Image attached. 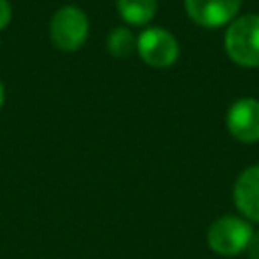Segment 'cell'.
<instances>
[{
	"instance_id": "6da1fadb",
	"label": "cell",
	"mask_w": 259,
	"mask_h": 259,
	"mask_svg": "<svg viewBox=\"0 0 259 259\" xmlns=\"http://www.w3.org/2000/svg\"><path fill=\"white\" fill-rule=\"evenodd\" d=\"M225 51L241 67H259V14L231 22L225 32Z\"/></svg>"
},
{
	"instance_id": "7a4b0ae2",
	"label": "cell",
	"mask_w": 259,
	"mask_h": 259,
	"mask_svg": "<svg viewBox=\"0 0 259 259\" xmlns=\"http://www.w3.org/2000/svg\"><path fill=\"white\" fill-rule=\"evenodd\" d=\"M251 223L235 217V214H225L219 217L217 221L210 223L206 231V243L210 251L223 257H235L243 251H247V245L253 237Z\"/></svg>"
},
{
	"instance_id": "3957f363",
	"label": "cell",
	"mask_w": 259,
	"mask_h": 259,
	"mask_svg": "<svg viewBox=\"0 0 259 259\" xmlns=\"http://www.w3.org/2000/svg\"><path fill=\"white\" fill-rule=\"evenodd\" d=\"M89 32V20L85 16V12L77 6H63L59 8L49 24V34L53 45L59 51L65 53H73L77 51Z\"/></svg>"
},
{
	"instance_id": "277c9868",
	"label": "cell",
	"mask_w": 259,
	"mask_h": 259,
	"mask_svg": "<svg viewBox=\"0 0 259 259\" xmlns=\"http://www.w3.org/2000/svg\"><path fill=\"white\" fill-rule=\"evenodd\" d=\"M142 61L154 69H166L178 59V40L166 28L152 26L138 36V49Z\"/></svg>"
},
{
	"instance_id": "5b68a950",
	"label": "cell",
	"mask_w": 259,
	"mask_h": 259,
	"mask_svg": "<svg viewBox=\"0 0 259 259\" xmlns=\"http://www.w3.org/2000/svg\"><path fill=\"white\" fill-rule=\"evenodd\" d=\"M227 130L243 144L259 142V101L251 97L235 101L227 111Z\"/></svg>"
},
{
	"instance_id": "8992f818",
	"label": "cell",
	"mask_w": 259,
	"mask_h": 259,
	"mask_svg": "<svg viewBox=\"0 0 259 259\" xmlns=\"http://www.w3.org/2000/svg\"><path fill=\"white\" fill-rule=\"evenodd\" d=\"M188 16L206 28L227 24L241 8V0H184Z\"/></svg>"
},
{
	"instance_id": "52a82bcc",
	"label": "cell",
	"mask_w": 259,
	"mask_h": 259,
	"mask_svg": "<svg viewBox=\"0 0 259 259\" xmlns=\"http://www.w3.org/2000/svg\"><path fill=\"white\" fill-rule=\"evenodd\" d=\"M233 200L245 219L259 223V164L239 174L233 186Z\"/></svg>"
},
{
	"instance_id": "ba28073f",
	"label": "cell",
	"mask_w": 259,
	"mask_h": 259,
	"mask_svg": "<svg viewBox=\"0 0 259 259\" xmlns=\"http://www.w3.org/2000/svg\"><path fill=\"white\" fill-rule=\"evenodd\" d=\"M115 4L121 18L136 26L150 22L158 10V0H115Z\"/></svg>"
},
{
	"instance_id": "9c48e42d",
	"label": "cell",
	"mask_w": 259,
	"mask_h": 259,
	"mask_svg": "<svg viewBox=\"0 0 259 259\" xmlns=\"http://www.w3.org/2000/svg\"><path fill=\"white\" fill-rule=\"evenodd\" d=\"M138 49V38L125 28V26H117L107 34V51L115 57H130L134 51Z\"/></svg>"
},
{
	"instance_id": "30bf717a",
	"label": "cell",
	"mask_w": 259,
	"mask_h": 259,
	"mask_svg": "<svg viewBox=\"0 0 259 259\" xmlns=\"http://www.w3.org/2000/svg\"><path fill=\"white\" fill-rule=\"evenodd\" d=\"M12 18V8H10V2L8 0H0V30L8 26Z\"/></svg>"
},
{
	"instance_id": "8fae6325",
	"label": "cell",
	"mask_w": 259,
	"mask_h": 259,
	"mask_svg": "<svg viewBox=\"0 0 259 259\" xmlns=\"http://www.w3.org/2000/svg\"><path fill=\"white\" fill-rule=\"evenodd\" d=\"M247 255H249V259H259V231L253 233V237L247 245Z\"/></svg>"
},
{
	"instance_id": "7c38bea8",
	"label": "cell",
	"mask_w": 259,
	"mask_h": 259,
	"mask_svg": "<svg viewBox=\"0 0 259 259\" xmlns=\"http://www.w3.org/2000/svg\"><path fill=\"white\" fill-rule=\"evenodd\" d=\"M4 105V85H2V81H0V107Z\"/></svg>"
}]
</instances>
